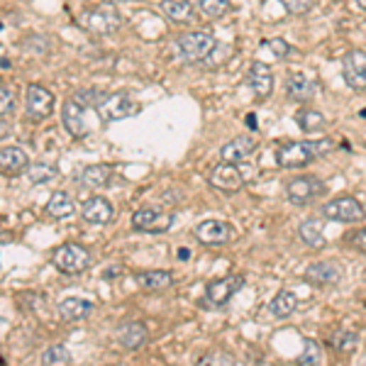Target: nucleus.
Instances as JSON below:
<instances>
[{"label":"nucleus","instance_id":"9","mask_svg":"<svg viewBox=\"0 0 366 366\" xmlns=\"http://www.w3.org/2000/svg\"><path fill=\"white\" fill-rule=\"evenodd\" d=\"M244 286V276L242 274H232V276H225V279H218L213 284H208L205 288V303L208 308H223L242 291Z\"/></svg>","mask_w":366,"mask_h":366},{"label":"nucleus","instance_id":"48","mask_svg":"<svg viewBox=\"0 0 366 366\" xmlns=\"http://www.w3.org/2000/svg\"><path fill=\"white\" fill-rule=\"evenodd\" d=\"M0 30H3V20H0Z\"/></svg>","mask_w":366,"mask_h":366},{"label":"nucleus","instance_id":"28","mask_svg":"<svg viewBox=\"0 0 366 366\" xmlns=\"http://www.w3.org/2000/svg\"><path fill=\"white\" fill-rule=\"evenodd\" d=\"M162 10L166 18L171 22H179V25H188L193 20V3H188V0H164Z\"/></svg>","mask_w":366,"mask_h":366},{"label":"nucleus","instance_id":"5","mask_svg":"<svg viewBox=\"0 0 366 366\" xmlns=\"http://www.w3.org/2000/svg\"><path fill=\"white\" fill-rule=\"evenodd\" d=\"M91 252L81 244H61V247L54 252V266L61 271V274H83V271L91 266Z\"/></svg>","mask_w":366,"mask_h":366},{"label":"nucleus","instance_id":"8","mask_svg":"<svg viewBox=\"0 0 366 366\" xmlns=\"http://www.w3.org/2000/svg\"><path fill=\"white\" fill-rule=\"evenodd\" d=\"M325 193V181L318 176H296L286 183V196L293 205H308L315 203Z\"/></svg>","mask_w":366,"mask_h":366},{"label":"nucleus","instance_id":"16","mask_svg":"<svg viewBox=\"0 0 366 366\" xmlns=\"http://www.w3.org/2000/svg\"><path fill=\"white\" fill-rule=\"evenodd\" d=\"M257 147H259V140L254 135H240L220 149V157H223V162L240 164V162H244V159L252 157V154L257 152Z\"/></svg>","mask_w":366,"mask_h":366},{"label":"nucleus","instance_id":"15","mask_svg":"<svg viewBox=\"0 0 366 366\" xmlns=\"http://www.w3.org/2000/svg\"><path fill=\"white\" fill-rule=\"evenodd\" d=\"M193 235L198 237L203 244H227L235 240V230L232 225L223 223V220H205L193 230Z\"/></svg>","mask_w":366,"mask_h":366},{"label":"nucleus","instance_id":"29","mask_svg":"<svg viewBox=\"0 0 366 366\" xmlns=\"http://www.w3.org/2000/svg\"><path fill=\"white\" fill-rule=\"evenodd\" d=\"M296 305H298L296 293L286 291V288H284V291H279L274 298H271L269 310H271V315H274V318H288V315L296 313Z\"/></svg>","mask_w":366,"mask_h":366},{"label":"nucleus","instance_id":"46","mask_svg":"<svg viewBox=\"0 0 366 366\" xmlns=\"http://www.w3.org/2000/svg\"><path fill=\"white\" fill-rule=\"evenodd\" d=\"M188 3H201V0H188Z\"/></svg>","mask_w":366,"mask_h":366},{"label":"nucleus","instance_id":"22","mask_svg":"<svg viewBox=\"0 0 366 366\" xmlns=\"http://www.w3.org/2000/svg\"><path fill=\"white\" fill-rule=\"evenodd\" d=\"M149 337V330L144 327V323H125L118 330V342L125 349H140Z\"/></svg>","mask_w":366,"mask_h":366},{"label":"nucleus","instance_id":"26","mask_svg":"<svg viewBox=\"0 0 366 366\" xmlns=\"http://www.w3.org/2000/svg\"><path fill=\"white\" fill-rule=\"evenodd\" d=\"M298 237H301L303 244H308L310 249H323L327 244V237L320 220H303L301 227H298Z\"/></svg>","mask_w":366,"mask_h":366},{"label":"nucleus","instance_id":"33","mask_svg":"<svg viewBox=\"0 0 366 366\" xmlns=\"http://www.w3.org/2000/svg\"><path fill=\"white\" fill-rule=\"evenodd\" d=\"M27 176H30L32 183H47L57 179V169L52 164H35L27 166Z\"/></svg>","mask_w":366,"mask_h":366},{"label":"nucleus","instance_id":"14","mask_svg":"<svg viewBox=\"0 0 366 366\" xmlns=\"http://www.w3.org/2000/svg\"><path fill=\"white\" fill-rule=\"evenodd\" d=\"M81 218L88 225H108L115 218V208L108 198L103 196H93L81 205Z\"/></svg>","mask_w":366,"mask_h":366},{"label":"nucleus","instance_id":"45","mask_svg":"<svg viewBox=\"0 0 366 366\" xmlns=\"http://www.w3.org/2000/svg\"><path fill=\"white\" fill-rule=\"evenodd\" d=\"M3 364H5V359H3V357H0V366H3Z\"/></svg>","mask_w":366,"mask_h":366},{"label":"nucleus","instance_id":"25","mask_svg":"<svg viewBox=\"0 0 366 366\" xmlns=\"http://www.w3.org/2000/svg\"><path fill=\"white\" fill-rule=\"evenodd\" d=\"M171 284H174V276L169 271L154 269V271H142L137 274V286L144 288V291H166Z\"/></svg>","mask_w":366,"mask_h":366},{"label":"nucleus","instance_id":"2","mask_svg":"<svg viewBox=\"0 0 366 366\" xmlns=\"http://www.w3.org/2000/svg\"><path fill=\"white\" fill-rule=\"evenodd\" d=\"M61 120H64V127L71 137L83 140L98 127V110L79 103L76 98H69L61 108Z\"/></svg>","mask_w":366,"mask_h":366},{"label":"nucleus","instance_id":"38","mask_svg":"<svg viewBox=\"0 0 366 366\" xmlns=\"http://www.w3.org/2000/svg\"><path fill=\"white\" fill-rule=\"evenodd\" d=\"M281 3H284L293 15H303V13H308V10L313 8L315 0H281Z\"/></svg>","mask_w":366,"mask_h":366},{"label":"nucleus","instance_id":"23","mask_svg":"<svg viewBox=\"0 0 366 366\" xmlns=\"http://www.w3.org/2000/svg\"><path fill=\"white\" fill-rule=\"evenodd\" d=\"M110 179H113V169L108 164H93L81 171L79 183L83 188H103L108 186Z\"/></svg>","mask_w":366,"mask_h":366},{"label":"nucleus","instance_id":"19","mask_svg":"<svg viewBox=\"0 0 366 366\" xmlns=\"http://www.w3.org/2000/svg\"><path fill=\"white\" fill-rule=\"evenodd\" d=\"M305 281H310L313 286H337L342 281V271L332 262H318L305 269Z\"/></svg>","mask_w":366,"mask_h":366},{"label":"nucleus","instance_id":"18","mask_svg":"<svg viewBox=\"0 0 366 366\" xmlns=\"http://www.w3.org/2000/svg\"><path fill=\"white\" fill-rule=\"evenodd\" d=\"M315 91H318V83L310 79L308 74H303V71H293V74L288 76L286 93H288V98H291V101L308 103L310 98L315 96Z\"/></svg>","mask_w":366,"mask_h":366},{"label":"nucleus","instance_id":"42","mask_svg":"<svg viewBox=\"0 0 366 366\" xmlns=\"http://www.w3.org/2000/svg\"><path fill=\"white\" fill-rule=\"evenodd\" d=\"M5 135H8V125L3 122V125H0V137H5Z\"/></svg>","mask_w":366,"mask_h":366},{"label":"nucleus","instance_id":"32","mask_svg":"<svg viewBox=\"0 0 366 366\" xmlns=\"http://www.w3.org/2000/svg\"><path fill=\"white\" fill-rule=\"evenodd\" d=\"M201 13L205 15L208 20H218L230 10V0H201Z\"/></svg>","mask_w":366,"mask_h":366},{"label":"nucleus","instance_id":"27","mask_svg":"<svg viewBox=\"0 0 366 366\" xmlns=\"http://www.w3.org/2000/svg\"><path fill=\"white\" fill-rule=\"evenodd\" d=\"M47 213L52 215L54 220H64V218H71L76 213V201L64 191H57L47 203Z\"/></svg>","mask_w":366,"mask_h":366},{"label":"nucleus","instance_id":"43","mask_svg":"<svg viewBox=\"0 0 366 366\" xmlns=\"http://www.w3.org/2000/svg\"><path fill=\"white\" fill-rule=\"evenodd\" d=\"M0 66H3V69H8V66H10V61H8V59H0Z\"/></svg>","mask_w":366,"mask_h":366},{"label":"nucleus","instance_id":"13","mask_svg":"<svg viewBox=\"0 0 366 366\" xmlns=\"http://www.w3.org/2000/svg\"><path fill=\"white\" fill-rule=\"evenodd\" d=\"M171 223H174V215L164 213L159 208H140L132 215V225L144 232H164L169 230Z\"/></svg>","mask_w":366,"mask_h":366},{"label":"nucleus","instance_id":"41","mask_svg":"<svg viewBox=\"0 0 366 366\" xmlns=\"http://www.w3.org/2000/svg\"><path fill=\"white\" fill-rule=\"evenodd\" d=\"M188 257H191V252H188V249H181V252H179V259H188Z\"/></svg>","mask_w":366,"mask_h":366},{"label":"nucleus","instance_id":"35","mask_svg":"<svg viewBox=\"0 0 366 366\" xmlns=\"http://www.w3.org/2000/svg\"><path fill=\"white\" fill-rule=\"evenodd\" d=\"M262 52L269 54L271 59H276V61H281V59H286L288 57V44L284 40H269V42H264L262 44Z\"/></svg>","mask_w":366,"mask_h":366},{"label":"nucleus","instance_id":"47","mask_svg":"<svg viewBox=\"0 0 366 366\" xmlns=\"http://www.w3.org/2000/svg\"><path fill=\"white\" fill-rule=\"evenodd\" d=\"M108 3H120V0H108Z\"/></svg>","mask_w":366,"mask_h":366},{"label":"nucleus","instance_id":"4","mask_svg":"<svg viewBox=\"0 0 366 366\" xmlns=\"http://www.w3.org/2000/svg\"><path fill=\"white\" fill-rule=\"evenodd\" d=\"M176 47H179V54L183 61H191V64H198V61L208 59L215 49V37L213 32H186L176 40Z\"/></svg>","mask_w":366,"mask_h":366},{"label":"nucleus","instance_id":"40","mask_svg":"<svg viewBox=\"0 0 366 366\" xmlns=\"http://www.w3.org/2000/svg\"><path fill=\"white\" fill-rule=\"evenodd\" d=\"M349 244L357 247L359 252H366V227H364V230H359V232H354V235L349 237Z\"/></svg>","mask_w":366,"mask_h":366},{"label":"nucleus","instance_id":"31","mask_svg":"<svg viewBox=\"0 0 366 366\" xmlns=\"http://www.w3.org/2000/svg\"><path fill=\"white\" fill-rule=\"evenodd\" d=\"M296 122L301 130H320V127L325 125V115L318 113V110H301V113L296 115Z\"/></svg>","mask_w":366,"mask_h":366},{"label":"nucleus","instance_id":"30","mask_svg":"<svg viewBox=\"0 0 366 366\" xmlns=\"http://www.w3.org/2000/svg\"><path fill=\"white\" fill-rule=\"evenodd\" d=\"M71 362H74V357H71V352L64 345H54L42 354V364L47 366H66Z\"/></svg>","mask_w":366,"mask_h":366},{"label":"nucleus","instance_id":"24","mask_svg":"<svg viewBox=\"0 0 366 366\" xmlns=\"http://www.w3.org/2000/svg\"><path fill=\"white\" fill-rule=\"evenodd\" d=\"M330 347L335 349L337 354H342V357H349V354L357 352L359 335L354 330H349V327H340V330H335L330 335Z\"/></svg>","mask_w":366,"mask_h":366},{"label":"nucleus","instance_id":"1","mask_svg":"<svg viewBox=\"0 0 366 366\" xmlns=\"http://www.w3.org/2000/svg\"><path fill=\"white\" fill-rule=\"evenodd\" d=\"M335 142L332 140H303V142H288L281 149H276V164L281 169H301L318 159L327 157L332 152Z\"/></svg>","mask_w":366,"mask_h":366},{"label":"nucleus","instance_id":"11","mask_svg":"<svg viewBox=\"0 0 366 366\" xmlns=\"http://www.w3.org/2000/svg\"><path fill=\"white\" fill-rule=\"evenodd\" d=\"M342 76L352 91H366V52L352 49L342 61Z\"/></svg>","mask_w":366,"mask_h":366},{"label":"nucleus","instance_id":"21","mask_svg":"<svg viewBox=\"0 0 366 366\" xmlns=\"http://www.w3.org/2000/svg\"><path fill=\"white\" fill-rule=\"evenodd\" d=\"M93 313V301L88 298H66L59 303V315L66 323H76V320H86Z\"/></svg>","mask_w":366,"mask_h":366},{"label":"nucleus","instance_id":"34","mask_svg":"<svg viewBox=\"0 0 366 366\" xmlns=\"http://www.w3.org/2000/svg\"><path fill=\"white\" fill-rule=\"evenodd\" d=\"M303 354L298 357V364H320L323 362V349L315 340H305L303 342Z\"/></svg>","mask_w":366,"mask_h":366},{"label":"nucleus","instance_id":"17","mask_svg":"<svg viewBox=\"0 0 366 366\" xmlns=\"http://www.w3.org/2000/svg\"><path fill=\"white\" fill-rule=\"evenodd\" d=\"M249 86H252L254 96L259 101H266V98L274 93V74H271V66L264 64V61H254L249 66Z\"/></svg>","mask_w":366,"mask_h":366},{"label":"nucleus","instance_id":"37","mask_svg":"<svg viewBox=\"0 0 366 366\" xmlns=\"http://www.w3.org/2000/svg\"><path fill=\"white\" fill-rule=\"evenodd\" d=\"M105 96H108V93H103V91H79L74 98L79 103L88 105V108H98V105L105 101Z\"/></svg>","mask_w":366,"mask_h":366},{"label":"nucleus","instance_id":"7","mask_svg":"<svg viewBox=\"0 0 366 366\" xmlns=\"http://www.w3.org/2000/svg\"><path fill=\"white\" fill-rule=\"evenodd\" d=\"M96 110L103 122H118L140 113V103H137L130 93H108L105 101L98 105Z\"/></svg>","mask_w":366,"mask_h":366},{"label":"nucleus","instance_id":"3","mask_svg":"<svg viewBox=\"0 0 366 366\" xmlns=\"http://www.w3.org/2000/svg\"><path fill=\"white\" fill-rule=\"evenodd\" d=\"M76 25H79L81 30H86L88 35H113V32L120 30L122 18L113 5H105V8H93V10L81 13L79 18H76Z\"/></svg>","mask_w":366,"mask_h":366},{"label":"nucleus","instance_id":"12","mask_svg":"<svg viewBox=\"0 0 366 366\" xmlns=\"http://www.w3.org/2000/svg\"><path fill=\"white\" fill-rule=\"evenodd\" d=\"M210 186L223 193H237L244 188V176L232 162H220L210 171Z\"/></svg>","mask_w":366,"mask_h":366},{"label":"nucleus","instance_id":"10","mask_svg":"<svg viewBox=\"0 0 366 366\" xmlns=\"http://www.w3.org/2000/svg\"><path fill=\"white\" fill-rule=\"evenodd\" d=\"M25 108H27V115L32 120H44L54 113V96L52 91H47L40 83H32L27 86V93H25Z\"/></svg>","mask_w":366,"mask_h":366},{"label":"nucleus","instance_id":"39","mask_svg":"<svg viewBox=\"0 0 366 366\" xmlns=\"http://www.w3.org/2000/svg\"><path fill=\"white\" fill-rule=\"evenodd\" d=\"M201 364H235V357H232V354H225V352H213V354H208V357H203Z\"/></svg>","mask_w":366,"mask_h":366},{"label":"nucleus","instance_id":"36","mask_svg":"<svg viewBox=\"0 0 366 366\" xmlns=\"http://www.w3.org/2000/svg\"><path fill=\"white\" fill-rule=\"evenodd\" d=\"M15 103H18V98H15V91H10L8 86H0V118H5L8 113H13Z\"/></svg>","mask_w":366,"mask_h":366},{"label":"nucleus","instance_id":"20","mask_svg":"<svg viewBox=\"0 0 366 366\" xmlns=\"http://www.w3.org/2000/svg\"><path fill=\"white\" fill-rule=\"evenodd\" d=\"M27 166H30V157L25 154V149H20V147L0 149V174L18 176L22 171H27Z\"/></svg>","mask_w":366,"mask_h":366},{"label":"nucleus","instance_id":"6","mask_svg":"<svg viewBox=\"0 0 366 366\" xmlns=\"http://www.w3.org/2000/svg\"><path fill=\"white\" fill-rule=\"evenodd\" d=\"M323 218L335 223H359L366 218V208L354 196H340L323 205Z\"/></svg>","mask_w":366,"mask_h":366},{"label":"nucleus","instance_id":"44","mask_svg":"<svg viewBox=\"0 0 366 366\" xmlns=\"http://www.w3.org/2000/svg\"><path fill=\"white\" fill-rule=\"evenodd\" d=\"M357 5H359L362 10H366V0H357Z\"/></svg>","mask_w":366,"mask_h":366}]
</instances>
